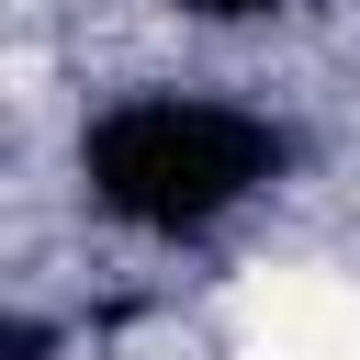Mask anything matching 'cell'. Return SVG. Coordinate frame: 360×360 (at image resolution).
<instances>
[{
	"label": "cell",
	"instance_id": "cell-1",
	"mask_svg": "<svg viewBox=\"0 0 360 360\" xmlns=\"http://www.w3.org/2000/svg\"><path fill=\"white\" fill-rule=\"evenodd\" d=\"M236 360H360V281L338 270H248L225 292Z\"/></svg>",
	"mask_w": 360,
	"mask_h": 360
}]
</instances>
